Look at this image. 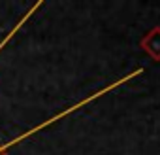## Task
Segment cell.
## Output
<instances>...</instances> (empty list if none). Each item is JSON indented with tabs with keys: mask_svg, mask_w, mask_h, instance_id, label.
<instances>
[{
	"mask_svg": "<svg viewBox=\"0 0 160 155\" xmlns=\"http://www.w3.org/2000/svg\"><path fill=\"white\" fill-rule=\"evenodd\" d=\"M141 47L154 59V61H160V29H152L143 40H141Z\"/></svg>",
	"mask_w": 160,
	"mask_h": 155,
	"instance_id": "2",
	"label": "cell"
},
{
	"mask_svg": "<svg viewBox=\"0 0 160 155\" xmlns=\"http://www.w3.org/2000/svg\"><path fill=\"white\" fill-rule=\"evenodd\" d=\"M143 70L141 68H138L136 72H132V74H128V76H124L121 82H115V83H111L109 87H106V89H102V91H98V93H94V95H91L89 99H85V100H81V102H77L75 106H70L68 110H64V112H60V114H57V115H53L51 119H47V121H43V123H40V125H36V127H32L30 131H27V132H23V134H19V136H15L13 140H10V142H6V144H0V147H2V151L6 153L12 146H15V144H19L21 140H25V138H28V136H32L34 132H38V131H42L43 127H47V125H51V123H55V121H58V119H62L64 115H68V114H72L73 110H77V108H81V106H85V104H89V102H92L94 99H98V97H102L104 93H108V91H113L115 87H119L121 83H124V82H128L130 78H134V76H138V74H141Z\"/></svg>",
	"mask_w": 160,
	"mask_h": 155,
	"instance_id": "1",
	"label": "cell"
},
{
	"mask_svg": "<svg viewBox=\"0 0 160 155\" xmlns=\"http://www.w3.org/2000/svg\"><path fill=\"white\" fill-rule=\"evenodd\" d=\"M0 155H6V153H4V151H2V147H0Z\"/></svg>",
	"mask_w": 160,
	"mask_h": 155,
	"instance_id": "3",
	"label": "cell"
}]
</instances>
